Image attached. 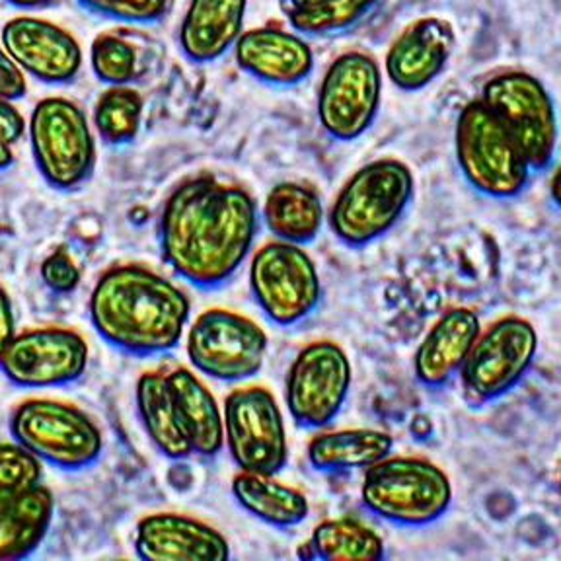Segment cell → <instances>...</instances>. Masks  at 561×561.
<instances>
[{
    "label": "cell",
    "instance_id": "cb8c5ba5",
    "mask_svg": "<svg viewBox=\"0 0 561 561\" xmlns=\"http://www.w3.org/2000/svg\"><path fill=\"white\" fill-rule=\"evenodd\" d=\"M394 450V437L375 427L320 430L308 440V465L316 472L343 473L367 470Z\"/></svg>",
    "mask_w": 561,
    "mask_h": 561
},
{
    "label": "cell",
    "instance_id": "ab89813d",
    "mask_svg": "<svg viewBox=\"0 0 561 561\" xmlns=\"http://www.w3.org/2000/svg\"><path fill=\"white\" fill-rule=\"evenodd\" d=\"M7 2L20 10H37L49 7L53 0H7Z\"/></svg>",
    "mask_w": 561,
    "mask_h": 561
},
{
    "label": "cell",
    "instance_id": "484cf974",
    "mask_svg": "<svg viewBox=\"0 0 561 561\" xmlns=\"http://www.w3.org/2000/svg\"><path fill=\"white\" fill-rule=\"evenodd\" d=\"M135 403L140 425L160 455L168 460H185L193 456L167 373H142L135 386Z\"/></svg>",
    "mask_w": 561,
    "mask_h": 561
},
{
    "label": "cell",
    "instance_id": "f1b7e54d",
    "mask_svg": "<svg viewBox=\"0 0 561 561\" xmlns=\"http://www.w3.org/2000/svg\"><path fill=\"white\" fill-rule=\"evenodd\" d=\"M382 0H308L285 10L290 27L307 37L347 34L363 24Z\"/></svg>",
    "mask_w": 561,
    "mask_h": 561
},
{
    "label": "cell",
    "instance_id": "d6a6232c",
    "mask_svg": "<svg viewBox=\"0 0 561 561\" xmlns=\"http://www.w3.org/2000/svg\"><path fill=\"white\" fill-rule=\"evenodd\" d=\"M82 9L122 24H157L167 16L172 0H77Z\"/></svg>",
    "mask_w": 561,
    "mask_h": 561
},
{
    "label": "cell",
    "instance_id": "ffe728a7",
    "mask_svg": "<svg viewBox=\"0 0 561 561\" xmlns=\"http://www.w3.org/2000/svg\"><path fill=\"white\" fill-rule=\"evenodd\" d=\"M480 332L482 320L472 308H448L438 316L413 353L417 382L431 390L450 385L465 367Z\"/></svg>",
    "mask_w": 561,
    "mask_h": 561
},
{
    "label": "cell",
    "instance_id": "3957f363",
    "mask_svg": "<svg viewBox=\"0 0 561 561\" xmlns=\"http://www.w3.org/2000/svg\"><path fill=\"white\" fill-rule=\"evenodd\" d=\"M413 197L412 168L400 158H377L347 178L328 210V225L343 245L360 250L388 237Z\"/></svg>",
    "mask_w": 561,
    "mask_h": 561
},
{
    "label": "cell",
    "instance_id": "9c48e42d",
    "mask_svg": "<svg viewBox=\"0 0 561 561\" xmlns=\"http://www.w3.org/2000/svg\"><path fill=\"white\" fill-rule=\"evenodd\" d=\"M270 351V337L252 318L209 308L187 325L185 355L203 377L242 385L262 373Z\"/></svg>",
    "mask_w": 561,
    "mask_h": 561
},
{
    "label": "cell",
    "instance_id": "52a82bcc",
    "mask_svg": "<svg viewBox=\"0 0 561 561\" xmlns=\"http://www.w3.org/2000/svg\"><path fill=\"white\" fill-rule=\"evenodd\" d=\"M35 168L57 192L87 184L96 168V135L84 110L69 98L39 100L27 119Z\"/></svg>",
    "mask_w": 561,
    "mask_h": 561
},
{
    "label": "cell",
    "instance_id": "603a6c76",
    "mask_svg": "<svg viewBox=\"0 0 561 561\" xmlns=\"http://www.w3.org/2000/svg\"><path fill=\"white\" fill-rule=\"evenodd\" d=\"M167 377L193 455L202 458L219 455L225 448V417L209 386L192 368H174Z\"/></svg>",
    "mask_w": 561,
    "mask_h": 561
},
{
    "label": "cell",
    "instance_id": "30bf717a",
    "mask_svg": "<svg viewBox=\"0 0 561 561\" xmlns=\"http://www.w3.org/2000/svg\"><path fill=\"white\" fill-rule=\"evenodd\" d=\"M480 98L513 133L535 174L550 170L560 142V117L542 80L525 69L500 70L483 82Z\"/></svg>",
    "mask_w": 561,
    "mask_h": 561
},
{
    "label": "cell",
    "instance_id": "4fadbf2b",
    "mask_svg": "<svg viewBox=\"0 0 561 561\" xmlns=\"http://www.w3.org/2000/svg\"><path fill=\"white\" fill-rule=\"evenodd\" d=\"M225 447L242 472L279 473L289 438L277 398L265 386H238L222 403Z\"/></svg>",
    "mask_w": 561,
    "mask_h": 561
},
{
    "label": "cell",
    "instance_id": "d590c367",
    "mask_svg": "<svg viewBox=\"0 0 561 561\" xmlns=\"http://www.w3.org/2000/svg\"><path fill=\"white\" fill-rule=\"evenodd\" d=\"M27 131V122L9 98L0 96V139L16 145Z\"/></svg>",
    "mask_w": 561,
    "mask_h": 561
},
{
    "label": "cell",
    "instance_id": "7402d4cb",
    "mask_svg": "<svg viewBox=\"0 0 561 561\" xmlns=\"http://www.w3.org/2000/svg\"><path fill=\"white\" fill-rule=\"evenodd\" d=\"M263 227L275 240L308 245L320 237L328 215L320 193L302 182H280L265 195Z\"/></svg>",
    "mask_w": 561,
    "mask_h": 561
},
{
    "label": "cell",
    "instance_id": "e0dca14e",
    "mask_svg": "<svg viewBox=\"0 0 561 561\" xmlns=\"http://www.w3.org/2000/svg\"><path fill=\"white\" fill-rule=\"evenodd\" d=\"M456 49V30L447 18L410 22L388 47L385 72L402 92H421L447 70Z\"/></svg>",
    "mask_w": 561,
    "mask_h": 561
},
{
    "label": "cell",
    "instance_id": "83f0119b",
    "mask_svg": "<svg viewBox=\"0 0 561 561\" xmlns=\"http://www.w3.org/2000/svg\"><path fill=\"white\" fill-rule=\"evenodd\" d=\"M310 558L324 561L385 560V538L355 517L325 518L308 540Z\"/></svg>",
    "mask_w": 561,
    "mask_h": 561
},
{
    "label": "cell",
    "instance_id": "ac0fdd59",
    "mask_svg": "<svg viewBox=\"0 0 561 561\" xmlns=\"http://www.w3.org/2000/svg\"><path fill=\"white\" fill-rule=\"evenodd\" d=\"M133 546L140 560L147 561H227L232 556L219 528L172 511L140 518Z\"/></svg>",
    "mask_w": 561,
    "mask_h": 561
},
{
    "label": "cell",
    "instance_id": "6da1fadb",
    "mask_svg": "<svg viewBox=\"0 0 561 561\" xmlns=\"http://www.w3.org/2000/svg\"><path fill=\"white\" fill-rule=\"evenodd\" d=\"M260 209L244 185L199 174L175 185L158 219V244L168 267L199 290L237 277L254 252Z\"/></svg>",
    "mask_w": 561,
    "mask_h": 561
},
{
    "label": "cell",
    "instance_id": "8fae6325",
    "mask_svg": "<svg viewBox=\"0 0 561 561\" xmlns=\"http://www.w3.org/2000/svg\"><path fill=\"white\" fill-rule=\"evenodd\" d=\"M540 337L523 316H501L482 328L460 370L465 398L488 405L511 394L535 367Z\"/></svg>",
    "mask_w": 561,
    "mask_h": 561
},
{
    "label": "cell",
    "instance_id": "4316f807",
    "mask_svg": "<svg viewBox=\"0 0 561 561\" xmlns=\"http://www.w3.org/2000/svg\"><path fill=\"white\" fill-rule=\"evenodd\" d=\"M55 518V497L44 483L0 503V561L26 560L39 550Z\"/></svg>",
    "mask_w": 561,
    "mask_h": 561
},
{
    "label": "cell",
    "instance_id": "5bb4252c",
    "mask_svg": "<svg viewBox=\"0 0 561 561\" xmlns=\"http://www.w3.org/2000/svg\"><path fill=\"white\" fill-rule=\"evenodd\" d=\"M385 75L365 51H345L333 59L318 88V122L340 142L357 140L375 125L382 105Z\"/></svg>",
    "mask_w": 561,
    "mask_h": 561
},
{
    "label": "cell",
    "instance_id": "4dcf8cb0",
    "mask_svg": "<svg viewBox=\"0 0 561 561\" xmlns=\"http://www.w3.org/2000/svg\"><path fill=\"white\" fill-rule=\"evenodd\" d=\"M90 67L100 82L107 87L133 84L140 75L137 45L117 32L96 35L90 45Z\"/></svg>",
    "mask_w": 561,
    "mask_h": 561
},
{
    "label": "cell",
    "instance_id": "9a60e30c",
    "mask_svg": "<svg viewBox=\"0 0 561 561\" xmlns=\"http://www.w3.org/2000/svg\"><path fill=\"white\" fill-rule=\"evenodd\" d=\"M90 347L82 333L65 325H39L18 333L0 363L2 375L18 388L49 390L84 377Z\"/></svg>",
    "mask_w": 561,
    "mask_h": 561
},
{
    "label": "cell",
    "instance_id": "d6986e66",
    "mask_svg": "<svg viewBox=\"0 0 561 561\" xmlns=\"http://www.w3.org/2000/svg\"><path fill=\"white\" fill-rule=\"evenodd\" d=\"M232 51L238 67L248 77L270 87H298L312 75L316 65L314 49L307 35L293 27L244 30Z\"/></svg>",
    "mask_w": 561,
    "mask_h": 561
},
{
    "label": "cell",
    "instance_id": "7c38bea8",
    "mask_svg": "<svg viewBox=\"0 0 561 561\" xmlns=\"http://www.w3.org/2000/svg\"><path fill=\"white\" fill-rule=\"evenodd\" d=\"M353 365L340 343L316 340L298 351L285 378V405L300 430L330 427L350 400Z\"/></svg>",
    "mask_w": 561,
    "mask_h": 561
},
{
    "label": "cell",
    "instance_id": "277c9868",
    "mask_svg": "<svg viewBox=\"0 0 561 561\" xmlns=\"http://www.w3.org/2000/svg\"><path fill=\"white\" fill-rule=\"evenodd\" d=\"M455 158L466 184L493 202L517 199L535 175L513 133L480 96L456 117Z\"/></svg>",
    "mask_w": 561,
    "mask_h": 561
},
{
    "label": "cell",
    "instance_id": "7a4b0ae2",
    "mask_svg": "<svg viewBox=\"0 0 561 561\" xmlns=\"http://www.w3.org/2000/svg\"><path fill=\"white\" fill-rule=\"evenodd\" d=\"M88 316L110 347L133 357H158L184 340L192 300L162 273L142 263H122L98 277Z\"/></svg>",
    "mask_w": 561,
    "mask_h": 561
},
{
    "label": "cell",
    "instance_id": "d4e9b609",
    "mask_svg": "<svg viewBox=\"0 0 561 561\" xmlns=\"http://www.w3.org/2000/svg\"><path fill=\"white\" fill-rule=\"evenodd\" d=\"M232 497L250 517L287 530L310 515V501L298 488L277 480V473L240 472L232 478Z\"/></svg>",
    "mask_w": 561,
    "mask_h": 561
},
{
    "label": "cell",
    "instance_id": "2e32d148",
    "mask_svg": "<svg viewBox=\"0 0 561 561\" xmlns=\"http://www.w3.org/2000/svg\"><path fill=\"white\" fill-rule=\"evenodd\" d=\"M2 45L27 77L44 84H70L82 69L79 39L44 18H12L2 27Z\"/></svg>",
    "mask_w": 561,
    "mask_h": 561
},
{
    "label": "cell",
    "instance_id": "74e56055",
    "mask_svg": "<svg viewBox=\"0 0 561 561\" xmlns=\"http://www.w3.org/2000/svg\"><path fill=\"white\" fill-rule=\"evenodd\" d=\"M548 197L556 209L561 210V158L558 160V164L553 167L552 175H550V182H548Z\"/></svg>",
    "mask_w": 561,
    "mask_h": 561
},
{
    "label": "cell",
    "instance_id": "5b68a950",
    "mask_svg": "<svg viewBox=\"0 0 561 561\" xmlns=\"http://www.w3.org/2000/svg\"><path fill=\"white\" fill-rule=\"evenodd\" d=\"M455 501L448 473L423 456L388 455L365 470L360 503L388 525L423 528L445 517Z\"/></svg>",
    "mask_w": 561,
    "mask_h": 561
},
{
    "label": "cell",
    "instance_id": "ba28073f",
    "mask_svg": "<svg viewBox=\"0 0 561 561\" xmlns=\"http://www.w3.org/2000/svg\"><path fill=\"white\" fill-rule=\"evenodd\" d=\"M248 285L262 314L277 328L307 322L320 308L324 287L305 245L272 240L250 255Z\"/></svg>",
    "mask_w": 561,
    "mask_h": 561
},
{
    "label": "cell",
    "instance_id": "60d3db41",
    "mask_svg": "<svg viewBox=\"0 0 561 561\" xmlns=\"http://www.w3.org/2000/svg\"><path fill=\"white\" fill-rule=\"evenodd\" d=\"M305 2H308V0H280V4H283L285 10L297 9V7L305 4Z\"/></svg>",
    "mask_w": 561,
    "mask_h": 561
},
{
    "label": "cell",
    "instance_id": "b9f144b4",
    "mask_svg": "<svg viewBox=\"0 0 561 561\" xmlns=\"http://www.w3.org/2000/svg\"><path fill=\"white\" fill-rule=\"evenodd\" d=\"M560 495H561V470H560Z\"/></svg>",
    "mask_w": 561,
    "mask_h": 561
},
{
    "label": "cell",
    "instance_id": "836d02e7",
    "mask_svg": "<svg viewBox=\"0 0 561 561\" xmlns=\"http://www.w3.org/2000/svg\"><path fill=\"white\" fill-rule=\"evenodd\" d=\"M39 277L44 280L45 287L55 295H69L79 287L82 272L75 257L67 250L59 248L42 262Z\"/></svg>",
    "mask_w": 561,
    "mask_h": 561
},
{
    "label": "cell",
    "instance_id": "f546056e",
    "mask_svg": "<svg viewBox=\"0 0 561 561\" xmlns=\"http://www.w3.org/2000/svg\"><path fill=\"white\" fill-rule=\"evenodd\" d=\"M145 114V100L131 84L107 87L94 105V131L110 147H125L137 139Z\"/></svg>",
    "mask_w": 561,
    "mask_h": 561
},
{
    "label": "cell",
    "instance_id": "1f68e13d",
    "mask_svg": "<svg viewBox=\"0 0 561 561\" xmlns=\"http://www.w3.org/2000/svg\"><path fill=\"white\" fill-rule=\"evenodd\" d=\"M44 478V462L16 440L0 443V503L34 490Z\"/></svg>",
    "mask_w": 561,
    "mask_h": 561
},
{
    "label": "cell",
    "instance_id": "8d00e7d4",
    "mask_svg": "<svg viewBox=\"0 0 561 561\" xmlns=\"http://www.w3.org/2000/svg\"><path fill=\"white\" fill-rule=\"evenodd\" d=\"M16 312L10 298L9 290L0 287V363L9 353L10 345L16 340Z\"/></svg>",
    "mask_w": 561,
    "mask_h": 561
},
{
    "label": "cell",
    "instance_id": "e575fe53",
    "mask_svg": "<svg viewBox=\"0 0 561 561\" xmlns=\"http://www.w3.org/2000/svg\"><path fill=\"white\" fill-rule=\"evenodd\" d=\"M26 72L18 67L7 47L0 42V96L16 102L20 98L26 96Z\"/></svg>",
    "mask_w": 561,
    "mask_h": 561
},
{
    "label": "cell",
    "instance_id": "f35d334b",
    "mask_svg": "<svg viewBox=\"0 0 561 561\" xmlns=\"http://www.w3.org/2000/svg\"><path fill=\"white\" fill-rule=\"evenodd\" d=\"M14 164V150L7 140L0 139V172L9 170Z\"/></svg>",
    "mask_w": 561,
    "mask_h": 561
},
{
    "label": "cell",
    "instance_id": "8992f818",
    "mask_svg": "<svg viewBox=\"0 0 561 561\" xmlns=\"http://www.w3.org/2000/svg\"><path fill=\"white\" fill-rule=\"evenodd\" d=\"M9 430L18 445L65 472L87 470L104 453V433L96 421L62 400L27 398L14 408Z\"/></svg>",
    "mask_w": 561,
    "mask_h": 561
},
{
    "label": "cell",
    "instance_id": "44dd1931",
    "mask_svg": "<svg viewBox=\"0 0 561 561\" xmlns=\"http://www.w3.org/2000/svg\"><path fill=\"white\" fill-rule=\"evenodd\" d=\"M250 0H190L178 44L187 61L209 65L234 49L244 34Z\"/></svg>",
    "mask_w": 561,
    "mask_h": 561
}]
</instances>
